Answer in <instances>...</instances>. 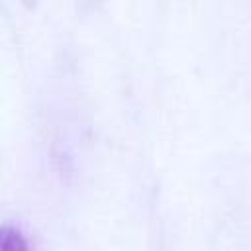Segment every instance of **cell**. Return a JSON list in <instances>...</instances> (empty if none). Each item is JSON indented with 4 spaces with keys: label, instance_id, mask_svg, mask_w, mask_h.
<instances>
[{
    "label": "cell",
    "instance_id": "cell-1",
    "mask_svg": "<svg viewBox=\"0 0 251 251\" xmlns=\"http://www.w3.org/2000/svg\"><path fill=\"white\" fill-rule=\"evenodd\" d=\"M0 251H33V247L29 245L27 237H25L18 227L4 226V227H2Z\"/></svg>",
    "mask_w": 251,
    "mask_h": 251
}]
</instances>
